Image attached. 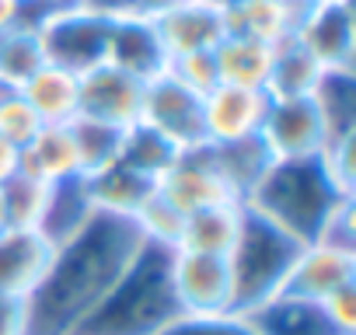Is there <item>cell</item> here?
<instances>
[{
  "label": "cell",
  "mask_w": 356,
  "mask_h": 335,
  "mask_svg": "<svg viewBox=\"0 0 356 335\" xmlns=\"http://www.w3.org/2000/svg\"><path fill=\"white\" fill-rule=\"evenodd\" d=\"M46 199H49V186L39 182V179H29V175H22V172H18L11 182L0 186V210H4L8 227L35 231L39 220H42Z\"/></svg>",
  "instance_id": "cell-31"
},
{
  "label": "cell",
  "mask_w": 356,
  "mask_h": 335,
  "mask_svg": "<svg viewBox=\"0 0 356 335\" xmlns=\"http://www.w3.org/2000/svg\"><path fill=\"white\" fill-rule=\"evenodd\" d=\"M84 182H88V196H91L95 213H108V217H122V220H133L147 206V199L154 196V182L136 175L133 168H126L119 161Z\"/></svg>",
  "instance_id": "cell-20"
},
{
  "label": "cell",
  "mask_w": 356,
  "mask_h": 335,
  "mask_svg": "<svg viewBox=\"0 0 356 335\" xmlns=\"http://www.w3.org/2000/svg\"><path fill=\"white\" fill-rule=\"evenodd\" d=\"M311 101L321 115L328 143L356 136V77H353V70H325Z\"/></svg>",
  "instance_id": "cell-26"
},
{
  "label": "cell",
  "mask_w": 356,
  "mask_h": 335,
  "mask_svg": "<svg viewBox=\"0 0 356 335\" xmlns=\"http://www.w3.org/2000/svg\"><path fill=\"white\" fill-rule=\"evenodd\" d=\"M22 4L25 0H0V35L22 25Z\"/></svg>",
  "instance_id": "cell-42"
},
{
  "label": "cell",
  "mask_w": 356,
  "mask_h": 335,
  "mask_svg": "<svg viewBox=\"0 0 356 335\" xmlns=\"http://www.w3.org/2000/svg\"><path fill=\"white\" fill-rule=\"evenodd\" d=\"M171 255L175 248L143 241L126 272L74 328V335H161L178 321L182 307L171 286Z\"/></svg>",
  "instance_id": "cell-2"
},
{
  "label": "cell",
  "mask_w": 356,
  "mask_h": 335,
  "mask_svg": "<svg viewBox=\"0 0 356 335\" xmlns=\"http://www.w3.org/2000/svg\"><path fill=\"white\" fill-rule=\"evenodd\" d=\"M342 199H356V196H342L332 186L321 161H273V168L262 175V182L248 193L241 206L262 217L266 224L280 227L293 241L311 245L318 241L321 227L328 224V217Z\"/></svg>",
  "instance_id": "cell-3"
},
{
  "label": "cell",
  "mask_w": 356,
  "mask_h": 335,
  "mask_svg": "<svg viewBox=\"0 0 356 335\" xmlns=\"http://www.w3.org/2000/svg\"><path fill=\"white\" fill-rule=\"evenodd\" d=\"M328 325L335 328V335H356V283L342 286L335 293H328L325 300H318Z\"/></svg>",
  "instance_id": "cell-37"
},
{
  "label": "cell",
  "mask_w": 356,
  "mask_h": 335,
  "mask_svg": "<svg viewBox=\"0 0 356 335\" xmlns=\"http://www.w3.org/2000/svg\"><path fill=\"white\" fill-rule=\"evenodd\" d=\"M245 318L255 328V335H335L321 304L290 293H276L273 300L248 311Z\"/></svg>",
  "instance_id": "cell-21"
},
{
  "label": "cell",
  "mask_w": 356,
  "mask_h": 335,
  "mask_svg": "<svg viewBox=\"0 0 356 335\" xmlns=\"http://www.w3.org/2000/svg\"><path fill=\"white\" fill-rule=\"evenodd\" d=\"M53 252L56 248L39 231H22V227L0 231V293L29 300L42 283Z\"/></svg>",
  "instance_id": "cell-16"
},
{
  "label": "cell",
  "mask_w": 356,
  "mask_h": 335,
  "mask_svg": "<svg viewBox=\"0 0 356 335\" xmlns=\"http://www.w3.org/2000/svg\"><path fill=\"white\" fill-rule=\"evenodd\" d=\"M273 56H276V46L245 39V35H224L213 49L220 84L252 88V91H266L269 74H273Z\"/></svg>",
  "instance_id": "cell-23"
},
{
  "label": "cell",
  "mask_w": 356,
  "mask_h": 335,
  "mask_svg": "<svg viewBox=\"0 0 356 335\" xmlns=\"http://www.w3.org/2000/svg\"><path fill=\"white\" fill-rule=\"evenodd\" d=\"M0 231H8V220H4V210H0Z\"/></svg>",
  "instance_id": "cell-43"
},
{
  "label": "cell",
  "mask_w": 356,
  "mask_h": 335,
  "mask_svg": "<svg viewBox=\"0 0 356 335\" xmlns=\"http://www.w3.org/2000/svg\"><path fill=\"white\" fill-rule=\"evenodd\" d=\"M133 224H136V231L143 234V241H154V245H168V248H175V245H178V234H182L186 217L154 193V196L147 199V206L133 217Z\"/></svg>",
  "instance_id": "cell-32"
},
{
  "label": "cell",
  "mask_w": 356,
  "mask_h": 335,
  "mask_svg": "<svg viewBox=\"0 0 356 335\" xmlns=\"http://www.w3.org/2000/svg\"><path fill=\"white\" fill-rule=\"evenodd\" d=\"M311 4L314 0H238V4L224 8V25L227 35H245V39L280 46L297 32Z\"/></svg>",
  "instance_id": "cell-17"
},
{
  "label": "cell",
  "mask_w": 356,
  "mask_h": 335,
  "mask_svg": "<svg viewBox=\"0 0 356 335\" xmlns=\"http://www.w3.org/2000/svg\"><path fill=\"white\" fill-rule=\"evenodd\" d=\"M108 25L112 18L88 11V8H67V11H53L39 22V39H42V53L46 63L63 67L70 74H88L91 67L105 63V46H108Z\"/></svg>",
  "instance_id": "cell-5"
},
{
  "label": "cell",
  "mask_w": 356,
  "mask_h": 335,
  "mask_svg": "<svg viewBox=\"0 0 356 335\" xmlns=\"http://www.w3.org/2000/svg\"><path fill=\"white\" fill-rule=\"evenodd\" d=\"M140 122L161 133L178 150L203 147V98L189 88H182L168 70L143 84V108Z\"/></svg>",
  "instance_id": "cell-6"
},
{
  "label": "cell",
  "mask_w": 356,
  "mask_h": 335,
  "mask_svg": "<svg viewBox=\"0 0 356 335\" xmlns=\"http://www.w3.org/2000/svg\"><path fill=\"white\" fill-rule=\"evenodd\" d=\"M81 8L98 11L105 18H119V15H133L136 11V0H77Z\"/></svg>",
  "instance_id": "cell-40"
},
{
  "label": "cell",
  "mask_w": 356,
  "mask_h": 335,
  "mask_svg": "<svg viewBox=\"0 0 356 335\" xmlns=\"http://www.w3.org/2000/svg\"><path fill=\"white\" fill-rule=\"evenodd\" d=\"M171 286H175L182 314H234L227 259L175 252L171 255Z\"/></svg>",
  "instance_id": "cell-9"
},
{
  "label": "cell",
  "mask_w": 356,
  "mask_h": 335,
  "mask_svg": "<svg viewBox=\"0 0 356 335\" xmlns=\"http://www.w3.org/2000/svg\"><path fill=\"white\" fill-rule=\"evenodd\" d=\"M105 63L133 74L136 81H154L168 67V53L154 32V22L143 15H119L108 25V46H105Z\"/></svg>",
  "instance_id": "cell-15"
},
{
  "label": "cell",
  "mask_w": 356,
  "mask_h": 335,
  "mask_svg": "<svg viewBox=\"0 0 356 335\" xmlns=\"http://www.w3.org/2000/svg\"><path fill=\"white\" fill-rule=\"evenodd\" d=\"M353 283H356V252L311 241V245H300L280 293L318 304L328 293H335L342 286H353Z\"/></svg>",
  "instance_id": "cell-14"
},
{
  "label": "cell",
  "mask_w": 356,
  "mask_h": 335,
  "mask_svg": "<svg viewBox=\"0 0 356 335\" xmlns=\"http://www.w3.org/2000/svg\"><path fill=\"white\" fill-rule=\"evenodd\" d=\"M259 136L273 161H318L328 143L311 98H273Z\"/></svg>",
  "instance_id": "cell-8"
},
{
  "label": "cell",
  "mask_w": 356,
  "mask_h": 335,
  "mask_svg": "<svg viewBox=\"0 0 356 335\" xmlns=\"http://www.w3.org/2000/svg\"><path fill=\"white\" fill-rule=\"evenodd\" d=\"M18 157H22V150L11 147L4 136H0V186L11 182V179L18 175Z\"/></svg>",
  "instance_id": "cell-41"
},
{
  "label": "cell",
  "mask_w": 356,
  "mask_h": 335,
  "mask_svg": "<svg viewBox=\"0 0 356 335\" xmlns=\"http://www.w3.org/2000/svg\"><path fill=\"white\" fill-rule=\"evenodd\" d=\"M70 133H74L77 157H81V179H91V175L105 172V168H112L119 161V154H122L126 129H119V126L77 115L70 122Z\"/></svg>",
  "instance_id": "cell-28"
},
{
  "label": "cell",
  "mask_w": 356,
  "mask_h": 335,
  "mask_svg": "<svg viewBox=\"0 0 356 335\" xmlns=\"http://www.w3.org/2000/svg\"><path fill=\"white\" fill-rule=\"evenodd\" d=\"M293 39L325 67V70H353L356 56V18L353 0H314Z\"/></svg>",
  "instance_id": "cell-10"
},
{
  "label": "cell",
  "mask_w": 356,
  "mask_h": 335,
  "mask_svg": "<svg viewBox=\"0 0 356 335\" xmlns=\"http://www.w3.org/2000/svg\"><path fill=\"white\" fill-rule=\"evenodd\" d=\"M182 154L175 143H168L161 133H154L150 126H143V122H136V126H129L126 129V136H122V154H119V164H126V168H133L136 175H143V179H150V182H157V175L164 172V168Z\"/></svg>",
  "instance_id": "cell-30"
},
{
  "label": "cell",
  "mask_w": 356,
  "mask_h": 335,
  "mask_svg": "<svg viewBox=\"0 0 356 335\" xmlns=\"http://www.w3.org/2000/svg\"><path fill=\"white\" fill-rule=\"evenodd\" d=\"M77 95H81V77L46 63L35 77L22 84V98L35 108V115L49 122H74L77 119Z\"/></svg>",
  "instance_id": "cell-25"
},
{
  "label": "cell",
  "mask_w": 356,
  "mask_h": 335,
  "mask_svg": "<svg viewBox=\"0 0 356 335\" xmlns=\"http://www.w3.org/2000/svg\"><path fill=\"white\" fill-rule=\"evenodd\" d=\"M140 108H143V81H136L133 74L112 63H98L88 74H81L77 115L129 129L140 122Z\"/></svg>",
  "instance_id": "cell-11"
},
{
  "label": "cell",
  "mask_w": 356,
  "mask_h": 335,
  "mask_svg": "<svg viewBox=\"0 0 356 335\" xmlns=\"http://www.w3.org/2000/svg\"><path fill=\"white\" fill-rule=\"evenodd\" d=\"M207 150H210L217 175L224 179V186L231 189V196L238 203L248 199V193L273 168V157H269L262 136H248V140H234V143H213V147L207 143Z\"/></svg>",
  "instance_id": "cell-22"
},
{
  "label": "cell",
  "mask_w": 356,
  "mask_h": 335,
  "mask_svg": "<svg viewBox=\"0 0 356 335\" xmlns=\"http://www.w3.org/2000/svg\"><path fill=\"white\" fill-rule=\"evenodd\" d=\"M164 70H168L178 84H182V88L196 91L200 98H207V95L220 84L213 49H207V53H186V56H171Z\"/></svg>",
  "instance_id": "cell-33"
},
{
  "label": "cell",
  "mask_w": 356,
  "mask_h": 335,
  "mask_svg": "<svg viewBox=\"0 0 356 335\" xmlns=\"http://www.w3.org/2000/svg\"><path fill=\"white\" fill-rule=\"evenodd\" d=\"M154 32L171 56H186V53H207L217 49V42L227 35L224 25V8L217 0H186V4H171L161 15L150 18Z\"/></svg>",
  "instance_id": "cell-13"
},
{
  "label": "cell",
  "mask_w": 356,
  "mask_h": 335,
  "mask_svg": "<svg viewBox=\"0 0 356 335\" xmlns=\"http://www.w3.org/2000/svg\"><path fill=\"white\" fill-rule=\"evenodd\" d=\"M321 74H325V67L290 35V39H283L276 46L266 95L269 98H311L318 81H321Z\"/></svg>",
  "instance_id": "cell-27"
},
{
  "label": "cell",
  "mask_w": 356,
  "mask_h": 335,
  "mask_svg": "<svg viewBox=\"0 0 356 335\" xmlns=\"http://www.w3.org/2000/svg\"><path fill=\"white\" fill-rule=\"evenodd\" d=\"M18 172L29 175V179H39L46 186H56V182H67V179H81V157H77V143H74L70 122L42 126L39 136L22 150Z\"/></svg>",
  "instance_id": "cell-18"
},
{
  "label": "cell",
  "mask_w": 356,
  "mask_h": 335,
  "mask_svg": "<svg viewBox=\"0 0 356 335\" xmlns=\"http://www.w3.org/2000/svg\"><path fill=\"white\" fill-rule=\"evenodd\" d=\"M245 224V206L241 203H220L200 213H189L178 234L175 252H193V255H217L227 259V252L234 248L238 234Z\"/></svg>",
  "instance_id": "cell-19"
},
{
  "label": "cell",
  "mask_w": 356,
  "mask_h": 335,
  "mask_svg": "<svg viewBox=\"0 0 356 335\" xmlns=\"http://www.w3.org/2000/svg\"><path fill=\"white\" fill-rule=\"evenodd\" d=\"M0 335H29V300L0 293Z\"/></svg>",
  "instance_id": "cell-38"
},
{
  "label": "cell",
  "mask_w": 356,
  "mask_h": 335,
  "mask_svg": "<svg viewBox=\"0 0 356 335\" xmlns=\"http://www.w3.org/2000/svg\"><path fill=\"white\" fill-rule=\"evenodd\" d=\"M154 193H157L164 203H171L182 217L200 213V210H210V206H220V203H238V199L231 196V189L224 186V179L217 175L207 143L178 154V157L164 168V172L157 175Z\"/></svg>",
  "instance_id": "cell-7"
},
{
  "label": "cell",
  "mask_w": 356,
  "mask_h": 335,
  "mask_svg": "<svg viewBox=\"0 0 356 335\" xmlns=\"http://www.w3.org/2000/svg\"><path fill=\"white\" fill-rule=\"evenodd\" d=\"M297 252H300V241H293L280 227H273L262 217H255L252 210H245L241 234H238L234 248L227 252L234 314H248V311L262 307L266 300H273L283 290Z\"/></svg>",
  "instance_id": "cell-4"
},
{
  "label": "cell",
  "mask_w": 356,
  "mask_h": 335,
  "mask_svg": "<svg viewBox=\"0 0 356 335\" xmlns=\"http://www.w3.org/2000/svg\"><path fill=\"white\" fill-rule=\"evenodd\" d=\"M161 335H255L245 314H182Z\"/></svg>",
  "instance_id": "cell-35"
},
{
  "label": "cell",
  "mask_w": 356,
  "mask_h": 335,
  "mask_svg": "<svg viewBox=\"0 0 356 335\" xmlns=\"http://www.w3.org/2000/svg\"><path fill=\"white\" fill-rule=\"evenodd\" d=\"M140 248L143 234L133 220L95 213L53 252L42 283L29 297V335H74Z\"/></svg>",
  "instance_id": "cell-1"
},
{
  "label": "cell",
  "mask_w": 356,
  "mask_h": 335,
  "mask_svg": "<svg viewBox=\"0 0 356 335\" xmlns=\"http://www.w3.org/2000/svg\"><path fill=\"white\" fill-rule=\"evenodd\" d=\"M46 67V53H42V39L35 28H11L0 35V81L22 91V84L29 77H35Z\"/></svg>",
  "instance_id": "cell-29"
},
{
  "label": "cell",
  "mask_w": 356,
  "mask_h": 335,
  "mask_svg": "<svg viewBox=\"0 0 356 335\" xmlns=\"http://www.w3.org/2000/svg\"><path fill=\"white\" fill-rule=\"evenodd\" d=\"M318 241H321V245H332V248L356 252V199H342V203L335 206V213H332L328 224L321 227Z\"/></svg>",
  "instance_id": "cell-36"
},
{
  "label": "cell",
  "mask_w": 356,
  "mask_h": 335,
  "mask_svg": "<svg viewBox=\"0 0 356 335\" xmlns=\"http://www.w3.org/2000/svg\"><path fill=\"white\" fill-rule=\"evenodd\" d=\"M42 126H46V122H42V119L35 115V108L22 98V91L11 95L8 101H0V136H4L11 147L25 150V147L39 136Z\"/></svg>",
  "instance_id": "cell-34"
},
{
  "label": "cell",
  "mask_w": 356,
  "mask_h": 335,
  "mask_svg": "<svg viewBox=\"0 0 356 335\" xmlns=\"http://www.w3.org/2000/svg\"><path fill=\"white\" fill-rule=\"evenodd\" d=\"M91 217H95V206H91V196H88V182L84 179H67V182L49 186V199H46V210H42V220H39L35 231L53 248H60Z\"/></svg>",
  "instance_id": "cell-24"
},
{
  "label": "cell",
  "mask_w": 356,
  "mask_h": 335,
  "mask_svg": "<svg viewBox=\"0 0 356 335\" xmlns=\"http://www.w3.org/2000/svg\"><path fill=\"white\" fill-rule=\"evenodd\" d=\"M217 4H220V8H227V4H238V0H217Z\"/></svg>",
  "instance_id": "cell-44"
},
{
  "label": "cell",
  "mask_w": 356,
  "mask_h": 335,
  "mask_svg": "<svg viewBox=\"0 0 356 335\" xmlns=\"http://www.w3.org/2000/svg\"><path fill=\"white\" fill-rule=\"evenodd\" d=\"M77 8V0H25L22 4V25L25 28H39V22L53 11H67Z\"/></svg>",
  "instance_id": "cell-39"
},
{
  "label": "cell",
  "mask_w": 356,
  "mask_h": 335,
  "mask_svg": "<svg viewBox=\"0 0 356 335\" xmlns=\"http://www.w3.org/2000/svg\"><path fill=\"white\" fill-rule=\"evenodd\" d=\"M273 98L266 91L252 88H234V84H217L203 98V140L213 143H234L259 136L266 126Z\"/></svg>",
  "instance_id": "cell-12"
}]
</instances>
